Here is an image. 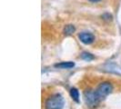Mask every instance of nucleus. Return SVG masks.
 <instances>
[{
	"mask_svg": "<svg viewBox=\"0 0 121 109\" xmlns=\"http://www.w3.org/2000/svg\"><path fill=\"white\" fill-rule=\"evenodd\" d=\"M64 106V99L59 94H55L46 101L47 109H61Z\"/></svg>",
	"mask_w": 121,
	"mask_h": 109,
	"instance_id": "f257e3e1",
	"label": "nucleus"
},
{
	"mask_svg": "<svg viewBox=\"0 0 121 109\" xmlns=\"http://www.w3.org/2000/svg\"><path fill=\"white\" fill-rule=\"evenodd\" d=\"M112 91V85L108 82H104L102 84L98 85L97 87V89L95 90L96 95L98 97V99L101 101L102 99H104L106 96H108L109 94Z\"/></svg>",
	"mask_w": 121,
	"mask_h": 109,
	"instance_id": "f03ea898",
	"label": "nucleus"
},
{
	"mask_svg": "<svg viewBox=\"0 0 121 109\" xmlns=\"http://www.w3.org/2000/svg\"><path fill=\"white\" fill-rule=\"evenodd\" d=\"M84 97H85L86 104L89 107H96L100 100L96 95L95 90H86L84 92Z\"/></svg>",
	"mask_w": 121,
	"mask_h": 109,
	"instance_id": "7ed1b4c3",
	"label": "nucleus"
},
{
	"mask_svg": "<svg viewBox=\"0 0 121 109\" xmlns=\"http://www.w3.org/2000/svg\"><path fill=\"white\" fill-rule=\"evenodd\" d=\"M79 40L82 43H84L86 45H89V44H92L95 40V36H93L91 33H88V32H82L78 35Z\"/></svg>",
	"mask_w": 121,
	"mask_h": 109,
	"instance_id": "20e7f679",
	"label": "nucleus"
},
{
	"mask_svg": "<svg viewBox=\"0 0 121 109\" xmlns=\"http://www.w3.org/2000/svg\"><path fill=\"white\" fill-rule=\"evenodd\" d=\"M75 64L73 62H62L60 64H56L55 65L56 67H58V68H63V69H69V68H72L74 67Z\"/></svg>",
	"mask_w": 121,
	"mask_h": 109,
	"instance_id": "39448f33",
	"label": "nucleus"
},
{
	"mask_svg": "<svg viewBox=\"0 0 121 109\" xmlns=\"http://www.w3.org/2000/svg\"><path fill=\"white\" fill-rule=\"evenodd\" d=\"M70 96L73 98L74 101H76L77 103L79 102V93L77 88H71L70 89Z\"/></svg>",
	"mask_w": 121,
	"mask_h": 109,
	"instance_id": "423d86ee",
	"label": "nucleus"
},
{
	"mask_svg": "<svg viewBox=\"0 0 121 109\" xmlns=\"http://www.w3.org/2000/svg\"><path fill=\"white\" fill-rule=\"evenodd\" d=\"M75 30H76V28H75L74 25H66V27L64 28V34L66 36H69V35L73 34L75 32Z\"/></svg>",
	"mask_w": 121,
	"mask_h": 109,
	"instance_id": "0eeeda50",
	"label": "nucleus"
},
{
	"mask_svg": "<svg viewBox=\"0 0 121 109\" xmlns=\"http://www.w3.org/2000/svg\"><path fill=\"white\" fill-rule=\"evenodd\" d=\"M81 57H82V59L86 61H90L92 59H94V56L91 54H89V53H83L81 54Z\"/></svg>",
	"mask_w": 121,
	"mask_h": 109,
	"instance_id": "6e6552de",
	"label": "nucleus"
},
{
	"mask_svg": "<svg viewBox=\"0 0 121 109\" xmlns=\"http://www.w3.org/2000/svg\"><path fill=\"white\" fill-rule=\"evenodd\" d=\"M89 1H91V2H99L100 0H89Z\"/></svg>",
	"mask_w": 121,
	"mask_h": 109,
	"instance_id": "1a4fd4ad",
	"label": "nucleus"
}]
</instances>
